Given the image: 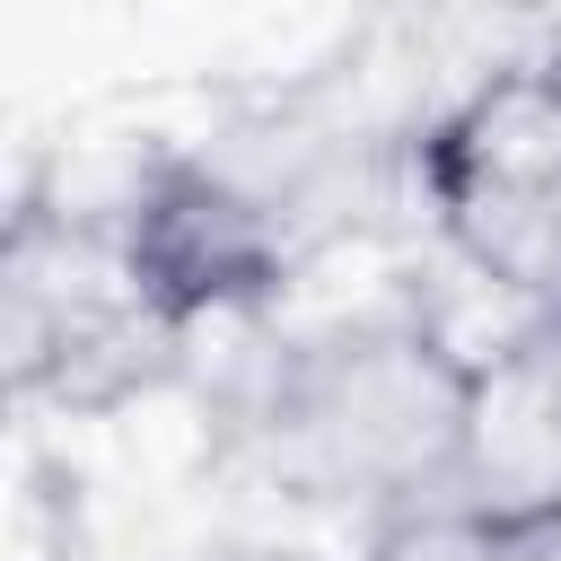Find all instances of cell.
<instances>
[{"mask_svg":"<svg viewBox=\"0 0 561 561\" xmlns=\"http://www.w3.org/2000/svg\"><path fill=\"white\" fill-rule=\"evenodd\" d=\"M0 280H9V394L44 403L61 421H105V412L158 394L193 351L131 289V272L105 237V210L26 202L9 219Z\"/></svg>","mask_w":561,"mask_h":561,"instance_id":"3","label":"cell"},{"mask_svg":"<svg viewBox=\"0 0 561 561\" xmlns=\"http://www.w3.org/2000/svg\"><path fill=\"white\" fill-rule=\"evenodd\" d=\"M543 508L552 500L447 491V500L377 517L368 543H359V561H543Z\"/></svg>","mask_w":561,"mask_h":561,"instance_id":"5","label":"cell"},{"mask_svg":"<svg viewBox=\"0 0 561 561\" xmlns=\"http://www.w3.org/2000/svg\"><path fill=\"white\" fill-rule=\"evenodd\" d=\"M412 193L447 254L561 342V44L447 96L412 140Z\"/></svg>","mask_w":561,"mask_h":561,"instance_id":"2","label":"cell"},{"mask_svg":"<svg viewBox=\"0 0 561 561\" xmlns=\"http://www.w3.org/2000/svg\"><path fill=\"white\" fill-rule=\"evenodd\" d=\"M482 386L491 359L430 307H359L254 359L228 430L263 491L377 526L473 482Z\"/></svg>","mask_w":561,"mask_h":561,"instance_id":"1","label":"cell"},{"mask_svg":"<svg viewBox=\"0 0 561 561\" xmlns=\"http://www.w3.org/2000/svg\"><path fill=\"white\" fill-rule=\"evenodd\" d=\"M228 561H316V552H228Z\"/></svg>","mask_w":561,"mask_h":561,"instance_id":"6","label":"cell"},{"mask_svg":"<svg viewBox=\"0 0 561 561\" xmlns=\"http://www.w3.org/2000/svg\"><path fill=\"white\" fill-rule=\"evenodd\" d=\"M105 237L131 289L149 298V316L193 342L210 324H245L280 307L307 254V210H289V193H272L263 175L167 140L105 202Z\"/></svg>","mask_w":561,"mask_h":561,"instance_id":"4","label":"cell"}]
</instances>
